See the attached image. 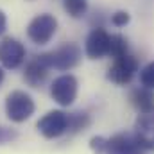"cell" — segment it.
<instances>
[{
    "instance_id": "5bb4252c",
    "label": "cell",
    "mask_w": 154,
    "mask_h": 154,
    "mask_svg": "<svg viewBox=\"0 0 154 154\" xmlns=\"http://www.w3.org/2000/svg\"><path fill=\"white\" fill-rule=\"evenodd\" d=\"M134 131L140 134H149L154 131V108L149 111H142L140 115L136 116L134 122Z\"/></svg>"
},
{
    "instance_id": "7c38bea8",
    "label": "cell",
    "mask_w": 154,
    "mask_h": 154,
    "mask_svg": "<svg viewBox=\"0 0 154 154\" xmlns=\"http://www.w3.org/2000/svg\"><path fill=\"white\" fill-rule=\"evenodd\" d=\"M129 54V45L127 39L124 38L122 34H109V54L113 59H118L122 56Z\"/></svg>"
},
{
    "instance_id": "7402d4cb",
    "label": "cell",
    "mask_w": 154,
    "mask_h": 154,
    "mask_svg": "<svg viewBox=\"0 0 154 154\" xmlns=\"http://www.w3.org/2000/svg\"><path fill=\"white\" fill-rule=\"evenodd\" d=\"M29 2H34V0H29Z\"/></svg>"
},
{
    "instance_id": "9a60e30c",
    "label": "cell",
    "mask_w": 154,
    "mask_h": 154,
    "mask_svg": "<svg viewBox=\"0 0 154 154\" xmlns=\"http://www.w3.org/2000/svg\"><path fill=\"white\" fill-rule=\"evenodd\" d=\"M63 7L72 18H82L88 11V0H63Z\"/></svg>"
},
{
    "instance_id": "4fadbf2b",
    "label": "cell",
    "mask_w": 154,
    "mask_h": 154,
    "mask_svg": "<svg viewBox=\"0 0 154 154\" xmlns=\"http://www.w3.org/2000/svg\"><path fill=\"white\" fill-rule=\"evenodd\" d=\"M90 125V115L88 113H82V111H77V113H68V134H75L84 131L86 127Z\"/></svg>"
},
{
    "instance_id": "277c9868",
    "label": "cell",
    "mask_w": 154,
    "mask_h": 154,
    "mask_svg": "<svg viewBox=\"0 0 154 154\" xmlns=\"http://www.w3.org/2000/svg\"><path fill=\"white\" fill-rule=\"evenodd\" d=\"M56 31H57V20L54 18V14L41 13L29 22L27 38L36 45H47L56 36Z\"/></svg>"
},
{
    "instance_id": "6da1fadb",
    "label": "cell",
    "mask_w": 154,
    "mask_h": 154,
    "mask_svg": "<svg viewBox=\"0 0 154 154\" xmlns=\"http://www.w3.org/2000/svg\"><path fill=\"white\" fill-rule=\"evenodd\" d=\"M38 59L45 66H48V68L61 70V72H68V70L75 68L77 65L81 63L82 50H81V47L77 43L68 41V43H63V45H59L57 48H54L50 52L39 54Z\"/></svg>"
},
{
    "instance_id": "ac0fdd59",
    "label": "cell",
    "mask_w": 154,
    "mask_h": 154,
    "mask_svg": "<svg viewBox=\"0 0 154 154\" xmlns=\"http://www.w3.org/2000/svg\"><path fill=\"white\" fill-rule=\"evenodd\" d=\"M129 20H131V16H129L127 11H116V13L111 14V23L115 27H125L129 23Z\"/></svg>"
},
{
    "instance_id": "d6986e66",
    "label": "cell",
    "mask_w": 154,
    "mask_h": 154,
    "mask_svg": "<svg viewBox=\"0 0 154 154\" xmlns=\"http://www.w3.org/2000/svg\"><path fill=\"white\" fill-rule=\"evenodd\" d=\"M18 136V133L14 129H9V127H0V145L2 143H7L11 140H14Z\"/></svg>"
},
{
    "instance_id": "30bf717a",
    "label": "cell",
    "mask_w": 154,
    "mask_h": 154,
    "mask_svg": "<svg viewBox=\"0 0 154 154\" xmlns=\"http://www.w3.org/2000/svg\"><path fill=\"white\" fill-rule=\"evenodd\" d=\"M48 70H50V68L45 66V65L38 59V56H36L34 59H31V61L25 65V68H23V81H25L31 88H39V86L47 81Z\"/></svg>"
},
{
    "instance_id": "ffe728a7",
    "label": "cell",
    "mask_w": 154,
    "mask_h": 154,
    "mask_svg": "<svg viewBox=\"0 0 154 154\" xmlns=\"http://www.w3.org/2000/svg\"><path fill=\"white\" fill-rule=\"evenodd\" d=\"M5 31H7V16H5V13L0 9V36H2Z\"/></svg>"
},
{
    "instance_id": "8fae6325",
    "label": "cell",
    "mask_w": 154,
    "mask_h": 154,
    "mask_svg": "<svg viewBox=\"0 0 154 154\" xmlns=\"http://www.w3.org/2000/svg\"><path fill=\"white\" fill-rule=\"evenodd\" d=\"M129 100H131L133 108L138 109V113L149 111V109L154 108V90H149L145 86H138V88L131 90Z\"/></svg>"
},
{
    "instance_id": "7a4b0ae2",
    "label": "cell",
    "mask_w": 154,
    "mask_h": 154,
    "mask_svg": "<svg viewBox=\"0 0 154 154\" xmlns=\"http://www.w3.org/2000/svg\"><path fill=\"white\" fill-rule=\"evenodd\" d=\"M154 149V140L140 133H118L108 138L106 154H143Z\"/></svg>"
},
{
    "instance_id": "5b68a950",
    "label": "cell",
    "mask_w": 154,
    "mask_h": 154,
    "mask_svg": "<svg viewBox=\"0 0 154 154\" xmlns=\"http://www.w3.org/2000/svg\"><path fill=\"white\" fill-rule=\"evenodd\" d=\"M77 91H79V82L72 74H63L56 77L50 84L52 99L63 108H68L74 104V100L77 99Z\"/></svg>"
},
{
    "instance_id": "44dd1931",
    "label": "cell",
    "mask_w": 154,
    "mask_h": 154,
    "mask_svg": "<svg viewBox=\"0 0 154 154\" xmlns=\"http://www.w3.org/2000/svg\"><path fill=\"white\" fill-rule=\"evenodd\" d=\"M2 82H4V68L0 66V84H2Z\"/></svg>"
},
{
    "instance_id": "3957f363",
    "label": "cell",
    "mask_w": 154,
    "mask_h": 154,
    "mask_svg": "<svg viewBox=\"0 0 154 154\" xmlns=\"http://www.w3.org/2000/svg\"><path fill=\"white\" fill-rule=\"evenodd\" d=\"M36 111V104L32 97L22 90H14L5 97V115L11 122L22 124L29 120Z\"/></svg>"
},
{
    "instance_id": "8992f818",
    "label": "cell",
    "mask_w": 154,
    "mask_h": 154,
    "mask_svg": "<svg viewBox=\"0 0 154 154\" xmlns=\"http://www.w3.org/2000/svg\"><path fill=\"white\" fill-rule=\"evenodd\" d=\"M36 127H38L39 134L48 140L59 138L68 131V113H65L61 109L48 111L47 115H43L38 120Z\"/></svg>"
},
{
    "instance_id": "ba28073f",
    "label": "cell",
    "mask_w": 154,
    "mask_h": 154,
    "mask_svg": "<svg viewBox=\"0 0 154 154\" xmlns=\"http://www.w3.org/2000/svg\"><path fill=\"white\" fill-rule=\"evenodd\" d=\"M25 47L14 38H4L0 41V65L7 70H16L25 63Z\"/></svg>"
},
{
    "instance_id": "9c48e42d",
    "label": "cell",
    "mask_w": 154,
    "mask_h": 154,
    "mask_svg": "<svg viewBox=\"0 0 154 154\" xmlns=\"http://www.w3.org/2000/svg\"><path fill=\"white\" fill-rule=\"evenodd\" d=\"M84 54L90 59H102L109 54V34L102 27H93L84 43Z\"/></svg>"
},
{
    "instance_id": "2e32d148",
    "label": "cell",
    "mask_w": 154,
    "mask_h": 154,
    "mask_svg": "<svg viewBox=\"0 0 154 154\" xmlns=\"http://www.w3.org/2000/svg\"><path fill=\"white\" fill-rule=\"evenodd\" d=\"M140 84L149 90H154V61L140 70Z\"/></svg>"
},
{
    "instance_id": "e0dca14e",
    "label": "cell",
    "mask_w": 154,
    "mask_h": 154,
    "mask_svg": "<svg viewBox=\"0 0 154 154\" xmlns=\"http://www.w3.org/2000/svg\"><path fill=\"white\" fill-rule=\"evenodd\" d=\"M106 145H108V138L104 136H93L90 140V147L93 154H106Z\"/></svg>"
},
{
    "instance_id": "52a82bcc",
    "label": "cell",
    "mask_w": 154,
    "mask_h": 154,
    "mask_svg": "<svg viewBox=\"0 0 154 154\" xmlns=\"http://www.w3.org/2000/svg\"><path fill=\"white\" fill-rule=\"evenodd\" d=\"M136 72H138V59L134 56L127 54V56H122L118 59H113V65L108 68L106 77H108V81L124 86V84H129L133 81Z\"/></svg>"
}]
</instances>
